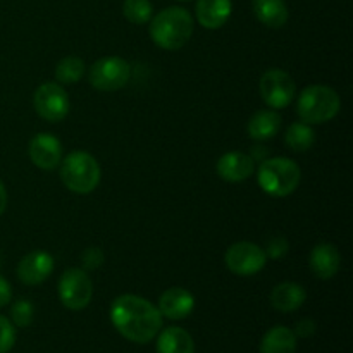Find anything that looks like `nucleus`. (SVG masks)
<instances>
[{
	"label": "nucleus",
	"instance_id": "obj_1",
	"mask_svg": "<svg viewBox=\"0 0 353 353\" xmlns=\"http://www.w3.org/2000/svg\"><path fill=\"white\" fill-rule=\"evenodd\" d=\"M110 321L121 336L138 345L155 340L162 327V316L157 305L131 293L114 300L110 305Z\"/></svg>",
	"mask_w": 353,
	"mask_h": 353
},
{
	"label": "nucleus",
	"instance_id": "obj_2",
	"mask_svg": "<svg viewBox=\"0 0 353 353\" xmlns=\"http://www.w3.org/2000/svg\"><path fill=\"white\" fill-rule=\"evenodd\" d=\"M193 34V17L183 7H168L150 19V38L159 48L176 52Z\"/></svg>",
	"mask_w": 353,
	"mask_h": 353
},
{
	"label": "nucleus",
	"instance_id": "obj_3",
	"mask_svg": "<svg viewBox=\"0 0 353 353\" xmlns=\"http://www.w3.org/2000/svg\"><path fill=\"white\" fill-rule=\"evenodd\" d=\"M259 186L264 193L283 199L299 188L302 181V171L293 159L288 157H269L261 162L257 169Z\"/></svg>",
	"mask_w": 353,
	"mask_h": 353
},
{
	"label": "nucleus",
	"instance_id": "obj_4",
	"mask_svg": "<svg viewBox=\"0 0 353 353\" xmlns=\"http://www.w3.org/2000/svg\"><path fill=\"white\" fill-rule=\"evenodd\" d=\"M61 181L78 195H88L100 185L102 169L99 161L85 150H74L61 161Z\"/></svg>",
	"mask_w": 353,
	"mask_h": 353
},
{
	"label": "nucleus",
	"instance_id": "obj_5",
	"mask_svg": "<svg viewBox=\"0 0 353 353\" xmlns=\"http://www.w3.org/2000/svg\"><path fill=\"white\" fill-rule=\"evenodd\" d=\"M341 99L331 86L310 85L300 92L296 100V114L300 121L310 124H324L340 114Z\"/></svg>",
	"mask_w": 353,
	"mask_h": 353
},
{
	"label": "nucleus",
	"instance_id": "obj_6",
	"mask_svg": "<svg viewBox=\"0 0 353 353\" xmlns=\"http://www.w3.org/2000/svg\"><path fill=\"white\" fill-rule=\"evenodd\" d=\"M131 79V65L126 59L110 55L102 57L92 65L88 72V81L99 92H117L124 88Z\"/></svg>",
	"mask_w": 353,
	"mask_h": 353
},
{
	"label": "nucleus",
	"instance_id": "obj_7",
	"mask_svg": "<svg viewBox=\"0 0 353 353\" xmlns=\"http://www.w3.org/2000/svg\"><path fill=\"white\" fill-rule=\"evenodd\" d=\"M59 300L69 310H83L93 299V283L88 272L71 268L59 278Z\"/></svg>",
	"mask_w": 353,
	"mask_h": 353
},
{
	"label": "nucleus",
	"instance_id": "obj_8",
	"mask_svg": "<svg viewBox=\"0 0 353 353\" xmlns=\"http://www.w3.org/2000/svg\"><path fill=\"white\" fill-rule=\"evenodd\" d=\"M259 92L269 109H286L296 97L295 79L283 69H269L259 81Z\"/></svg>",
	"mask_w": 353,
	"mask_h": 353
},
{
	"label": "nucleus",
	"instance_id": "obj_9",
	"mask_svg": "<svg viewBox=\"0 0 353 353\" xmlns=\"http://www.w3.org/2000/svg\"><path fill=\"white\" fill-rule=\"evenodd\" d=\"M33 107L41 119L48 123H61L68 117L71 102L61 83L48 81L34 90Z\"/></svg>",
	"mask_w": 353,
	"mask_h": 353
},
{
	"label": "nucleus",
	"instance_id": "obj_10",
	"mask_svg": "<svg viewBox=\"0 0 353 353\" xmlns=\"http://www.w3.org/2000/svg\"><path fill=\"white\" fill-rule=\"evenodd\" d=\"M268 261L269 259L264 248L252 241H236L228 248L226 255H224L226 268L233 274L243 276V278L259 274L265 268Z\"/></svg>",
	"mask_w": 353,
	"mask_h": 353
},
{
	"label": "nucleus",
	"instance_id": "obj_11",
	"mask_svg": "<svg viewBox=\"0 0 353 353\" xmlns=\"http://www.w3.org/2000/svg\"><path fill=\"white\" fill-rule=\"evenodd\" d=\"M54 257L48 252H30L17 264V279L26 286H38L50 278V274L54 272Z\"/></svg>",
	"mask_w": 353,
	"mask_h": 353
},
{
	"label": "nucleus",
	"instance_id": "obj_12",
	"mask_svg": "<svg viewBox=\"0 0 353 353\" xmlns=\"http://www.w3.org/2000/svg\"><path fill=\"white\" fill-rule=\"evenodd\" d=\"M30 159L37 168L52 171L62 161V143L50 133H38L30 141Z\"/></svg>",
	"mask_w": 353,
	"mask_h": 353
},
{
	"label": "nucleus",
	"instance_id": "obj_13",
	"mask_svg": "<svg viewBox=\"0 0 353 353\" xmlns=\"http://www.w3.org/2000/svg\"><path fill=\"white\" fill-rule=\"evenodd\" d=\"M157 309L162 317H168L171 321H183L192 316L195 310V296L181 286H172L159 296Z\"/></svg>",
	"mask_w": 353,
	"mask_h": 353
},
{
	"label": "nucleus",
	"instance_id": "obj_14",
	"mask_svg": "<svg viewBox=\"0 0 353 353\" xmlns=\"http://www.w3.org/2000/svg\"><path fill=\"white\" fill-rule=\"evenodd\" d=\"M217 176L226 183H241L254 176L255 172V161L250 157V154L243 152H228L221 155V159L216 164Z\"/></svg>",
	"mask_w": 353,
	"mask_h": 353
},
{
	"label": "nucleus",
	"instance_id": "obj_15",
	"mask_svg": "<svg viewBox=\"0 0 353 353\" xmlns=\"http://www.w3.org/2000/svg\"><path fill=\"white\" fill-rule=\"evenodd\" d=\"M309 265L314 276L319 279H331L341 268V254L333 243H317L309 255Z\"/></svg>",
	"mask_w": 353,
	"mask_h": 353
},
{
	"label": "nucleus",
	"instance_id": "obj_16",
	"mask_svg": "<svg viewBox=\"0 0 353 353\" xmlns=\"http://www.w3.org/2000/svg\"><path fill=\"white\" fill-rule=\"evenodd\" d=\"M233 12L231 0H196V21L205 30H219L230 21Z\"/></svg>",
	"mask_w": 353,
	"mask_h": 353
},
{
	"label": "nucleus",
	"instance_id": "obj_17",
	"mask_svg": "<svg viewBox=\"0 0 353 353\" xmlns=\"http://www.w3.org/2000/svg\"><path fill=\"white\" fill-rule=\"evenodd\" d=\"M271 305L274 307L278 312H295L299 310L300 307L305 303L307 300V292L302 285L299 283H293V281H285V283H279L272 288L271 296Z\"/></svg>",
	"mask_w": 353,
	"mask_h": 353
},
{
	"label": "nucleus",
	"instance_id": "obj_18",
	"mask_svg": "<svg viewBox=\"0 0 353 353\" xmlns=\"http://www.w3.org/2000/svg\"><path fill=\"white\" fill-rule=\"evenodd\" d=\"M283 117L274 109H261L248 119V134L254 141L272 140L281 131Z\"/></svg>",
	"mask_w": 353,
	"mask_h": 353
},
{
	"label": "nucleus",
	"instance_id": "obj_19",
	"mask_svg": "<svg viewBox=\"0 0 353 353\" xmlns=\"http://www.w3.org/2000/svg\"><path fill=\"white\" fill-rule=\"evenodd\" d=\"M252 9L255 17L272 30H279L288 23L290 12L285 0H252Z\"/></svg>",
	"mask_w": 353,
	"mask_h": 353
},
{
	"label": "nucleus",
	"instance_id": "obj_20",
	"mask_svg": "<svg viewBox=\"0 0 353 353\" xmlns=\"http://www.w3.org/2000/svg\"><path fill=\"white\" fill-rule=\"evenodd\" d=\"M157 353H195V341L192 334L178 326L159 331Z\"/></svg>",
	"mask_w": 353,
	"mask_h": 353
},
{
	"label": "nucleus",
	"instance_id": "obj_21",
	"mask_svg": "<svg viewBox=\"0 0 353 353\" xmlns=\"http://www.w3.org/2000/svg\"><path fill=\"white\" fill-rule=\"evenodd\" d=\"M296 340L293 330L286 326H274L264 334L261 341V353H295Z\"/></svg>",
	"mask_w": 353,
	"mask_h": 353
},
{
	"label": "nucleus",
	"instance_id": "obj_22",
	"mask_svg": "<svg viewBox=\"0 0 353 353\" xmlns=\"http://www.w3.org/2000/svg\"><path fill=\"white\" fill-rule=\"evenodd\" d=\"M285 141L293 152H302L310 150L316 143V131L310 124L303 123V121H296V123L290 124L288 130L285 133Z\"/></svg>",
	"mask_w": 353,
	"mask_h": 353
},
{
	"label": "nucleus",
	"instance_id": "obj_23",
	"mask_svg": "<svg viewBox=\"0 0 353 353\" xmlns=\"http://www.w3.org/2000/svg\"><path fill=\"white\" fill-rule=\"evenodd\" d=\"M86 65L83 59L69 55V57L61 59L55 65V79L61 85H74V83L81 81L85 76Z\"/></svg>",
	"mask_w": 353,
	"mask_h": 353
},
{
	"label": "nucleus",
	"instance_id": "obj_24",
	"mask_svg": "<svg viewBox=\"0 0 353 353\" xmlns=\"http://www.w3.org/2000/svg\"><path fill=\"white\" fill-rule=\"evenodd\" d=\"M123 14L130 23L141 26V24L150 23L154 16V7L150 0H124Z\"/></svg>",
	"mask_w": 353,
	"mask_h": 353
},
{
	"label": "nucleus",
	"instance_id": "obj_25",
	"mask_svg": "<svg viewBox=\"0 0 353 353\" xmlns=\"http://www.w3.org/2000/svg\"><path fill=\"white\" fill-rule=\"evenodd\" d=\"M33 317L34 309L30 300L21 299L10 305V323L16 327H28L33 323Z\"/></svg>",
	"mask_w": 353,
	"mask_h": 353
},
{
	"label": "nucleus",
	"instance_id": "obj_26",
	"mask_svg": "<svg viewBox=\"0 0 353 353\" xmlns=\"http://www.w3.org/2000/svg\"><path fill=\"white\" fill-rule=\"evenodd\" d=\"M16 343V327L7 317L0 316V353H9Z\"/></svg>",
	"mask_w": 353,
	"mask_h": 353
},
{
	"label": "nucleus",
	"instance_id": "obj_27",
	"mask_svg": "<svg viewBox=\"0 0 353 353\" xmlns=\"http://www.w3.org/2000/svg\"><path fill=\"white\" fill-rule=\"evenodd\" d=\"M105 262V255L100 250L99 247H88L81 255V264L83 271H97L99 268H102V264Z\"/></svg>",
	"mask_w": 353,
	"mask_h": 353
},
{
	"label": "nucleus",
	"instance_id": "obj_28",
	"mask_svg": "<svg viewBox=\"0 0 353 353\" xmlns=\"http://www.w3.org/2000/svg\"><path fill=\"white\" fill-rule=\"evenodd\" d=\"M288 250H290V245L285 236L271 238L264 248L265 255H268V259H271V261H281L283 257H286Z\"/></svg>",
	"mask_w": 353,
	"mask_h": 353
},
{
	"label": "nucleus",
	"instance_id": "obj_29",
	"mask_svg": "<svg viewBox=\"0 0 353 353\" xmlns=\"http://www.w3.org/2000/svg\"><path fill=\"white\" fill-rule=\"evenodd\" d=\"M296 338H310L316 333V323L312 319H302L296 323L295 330H293Z\"/></svg>",
	"mask_w": 353,
	"mask_h": 353
},
{
	"label": "nucleus",
	"instance_id": "obj_30",
	"mask_svg": "<svg viewBox=\"0 0 353 353\" xmlns=\"http://www.w3.org/2000/svg\"><path fill=\"white\" fill-rule=\"evenodd\" d=\"M10 300H12V288H10V283L0 274V309L9 305Z\"/></svg>",
	"mask_w": 353,
	"mask_h": 353
},
{
	"label": "nucleus",
	"instance_id": "obj_31",
	"mask_svg": "<svg viewBox=\"0 0 353 353\" xmlns=\"http://www.w3.org/2000/svg\"><path fill=\"white\" fill-rule=\"evenodd\" d=\"M265 154H268V150H265V147H261V145H257V147H254V150H252L250 157L254 159L255 162H262L265 161Z\"/></svg>",
	"mask_w": 353,
	"mask_h": 353
},
{
	"label": "nucleus",
	"instance_id": "obj_32",
	"mask_svg": "<svg viewBox=\"0 0 353 353\" xmlns=\"http://www.w3.org/2000/svg\"><path fill=\"white\" fill-rule=\"evenodd\" d=\"M6 209H7V190L6 186H3V183L0 181V216L6 212Z\"/></svg>",
	"mask_w": 353,
	"mask_h": 353
},
{
	"label": "nucleus",
	"instance_id": "obj_33",
	"mask_svg": "<svg viewBox=\"0 0 353 353\" xmlns=\"http://www.w3.org/2000/svg\"><path fill=\"white\" fill-rule=\"evenodd\" d=\"M179 2H188V0H179Z\"/></svg>",
	"mask_w": 353,
	"mask_h": 353
}]
</instances>
